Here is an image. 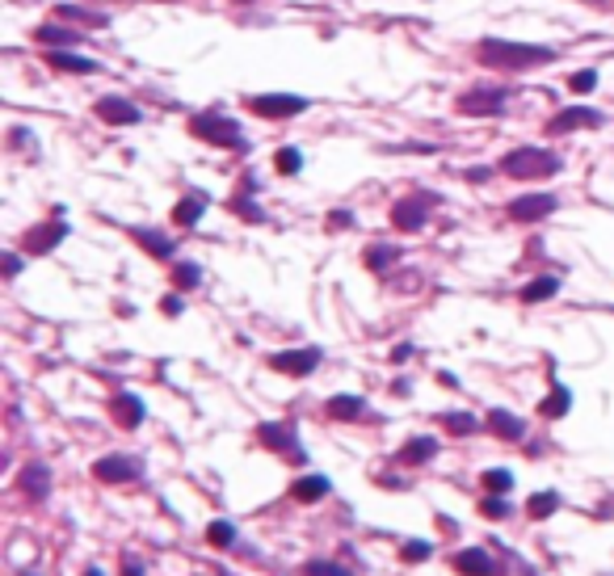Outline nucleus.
<instances>
[{"label":"nucleus","instance_id":"obj_5","mask_svg":"<svg viewBox=\"0 0 614 576\" xmlns=\"http://www.w3.org/2000/svg\"><path fill=\"white\" fill-rule=\"evenodd\" d=\"M253 106V114H261V118H295V114L307 110V101L299 93H261L248 101Z\"/></svg>","mask_w":614,"mask_h":576},{"label":"nucleus","instance_id":"obj_45","mask_svg":"<svg viewBox=\"0 0 614 576\" xmlns=\"http://www.w3.org/2000/svg\"><path fill=\"white\" fill-rule=\"evenodd\" d=\"M84 576H106V572H101L98 564H93V568H84Z\"/></svg>","mask_w":614,"mask_h":576},{"label":"nucleus","instance_id":"obj_13","mask_svg":"<svg viewBox=\"0 0 614 576\" xmlns=\"http://www.w3.org/2000/svg\"><path fill=\"white\" fill-rule=\"evenodd\" d=\"M577 127H602V110H589V106H572V110H560L551 118V127L555 135H564V130H577Z\"/></svg>","mask_w":614,"mask_h":576},{"label":"nucleus","instance_id":"obj_7","mask_svg":"<svg viewBox=\"0 0 614 576\" xmlns=\"http://www.w3.org/2000/svg\"><path fill=\"white\" fill-rule=\"evenodd\" d=\"M144 467H139V459H130V454H106V459H98L93 463V476H98L101 484H127L135 480Z\"/></svg>","mask_w":614,"mask_h":576},{"label":"nucleus","instance_id":"obj_19","mask_svg":"<svg viewBox=\"0 0 614 576\" xmlns=\"http://www.w3.org/2000/svg\"><path fill=\"white\" fill-rule=\"evenodd\" d=\"M130 236L144 244L152 256H161V261H169V256L177 253V249H173V241H169V236H161V232H152V227H130Z\"/></svg>","mask_w":614,"mask_h":576},{"label":"nucleus","instance_id":"obj_10","mask_svg":"<svg viewBox=\"0 0 614 576\" xmlns=\"http://www.w3.org/2000/svg\"><path fill=\"white\" fill-rule=\"evenodd\" d=\"M555 210V193H526V198H514L509 202V219L514 224H534Z\"/></svg>","mask_w":614,"mask_h":576},{"label":"nucleus","instance_id":"obj_24","mask_svg":"<svg viewBox=\"0 0 614 576\" xmlns=\"http://www.w3.org/2000/svg\"><path fill=\"white\" fill-rule=\"evenodd\" d=\"M555 290H560V278H534V282L522 287V299H526V304H543V299H551Z\"/></svg>","mask_w":614,"mask_h":576},{"label":"nucleus","instance_id":"obj_12","mask_svg":"<svg viewBox=\"0 0 614 576\" xmlns=\"http://www.w3.org/2000/svg\"><path fill=\"white\" fill-rule=\"evenodd\" d=\"M64 236H67V224H64V219H51V224L34 227L30 236H26V253L43 256V253H51V249H55V244L64 241Z\"/></svg>","mask_w":614,"mask_h":576},{"label":"nucleus","instance_id":"obj_20","mask_svg":"<svg viewBox=\"0 0 614 576\" xmlns=\"http://www.w3.org/2000/svg\"><path fill=\"white\" fill-rule=\"evenodd\" d=\"M291 496H295V501H303V505L324 501V496H328V480H324V476H303V480L291 484Z\"/></svg>","mask_w":614,"mask_h":576},{"label":"nucleus","instance_id":"obj_21","mask_svg":"<svg viewBox=\"0 0 614 576\" xmlns=\"http://www.w3.org/2000/svg\"><path fill=\"white\" fill-rule=\"evenodd\" d=\"M47 59H51V67H59V72H81V76H89V72H98V64H93V59H81V55H67V51H51Z\"/></svg>","mask_w":614,"mask_h":576},{"label":"nucleus","instance_id":"obj_40","mask_svg":"<svg viewBox=\"0 0 614 576\" xmlns=\"http://www.w3.org/2000/svg\"><path fill=\"white\" fill-rule=\"evenodd\" d=\"M350 224H354L350 210H333V215H328V227H350Z\"/></svg>","mask_w":614,"mask_h":576},{"label":"nucleus","instance_id":"obj_9","mask_svg":"<svg viewBox=\"0 0 614 576\" xmlns=\"http://www.w3.org/2000/svg\"><path fill=\"white\" fill-rule=\"evenodd\" d=\"M257 438L265 442L270 450H282L287 459H303V446H299V438H295V425H282V421H270V425H261Z\"/></svg>","mask_w":614,"mask_h":576},{"label":"nucleus","instance_id":"obj_4","mask_svg":"<svg viewBox=\"0 0 614 576\" xmlns=\"http://www.w3.org/2000/svg\"><path fill=\"white\" fill-rule=\"evenodd\" d=\"M509 106V89H471L459 97V114L471 118H488V114H501Z\"/></svg>","mask_w":614,"mask_h":576},{"label":"nucleus","instance_id":"obj_23","mask_svg":"<svg viewBox=\"0 0 614 576\" xmlns=\"http://www.w3.org/2000/svg\"><path fill=\"white\" fill-rule=\"evenodd\" d=\"M362 408H366V404L358 400V396H333V400H328V416H333V421H354V416H362Z\"/></svg>","mask_w":614,"mask_h":576},{"label":"nucleus","instance_id":"obj_28","mask_svg":"<svg viewBox=\"0 0 614 576\" xmlns=\"http://www.w3.org/2000/svg\"><path fill=\"white\" fill-rule=\"evenodd\" d=\"M34 38H38V43H47V47H72V43H76V34L64 30V26H43Z\"/></svg>","mask_w":614,"mask_h":576},{"label":"nucleus","instance_id":"obj_33","mask_svg":"<svg viewBox=\"0 0 614 576\" xmlns=\"http://www.w3.org/2000/svg\"><path fill=\"white\" fill-rule=\"evenodd\" d=\"M173 282H177L181 290H194L198 282H202V270H198V265H190V261H181L177 270H173Z\"/></svg>","mask_w":614,"mask_h":576},{"label":"nucleus","instance_id":"obj_3","mask_svg":"<svg viewBox=\"0 0 614 576\" xmlns=\"http://www.w3.org/2000/svg\"><path fill=\"white\" fill-rule=\"evenodd\" d=\"M190 135L194 139H207L215 147H244L240 127L232 118H224V114H194L190 118Z\"/></svg>","mask_w":614,"mask_h":576},{"label":"nucleus","instance_id":"obj_26","mask_svg":"<svg viewBox=\"0 0 614 576\" xmlns=\"http://www.w3.org/2000/svg\"><path fill=\"white\" fill-rule=\"evenodd\" d=\"M526 509H531L534 522H543V517H551V513L560 509V496H555V493H534Z\"/></svg>","mask_w":614,"mask_h":576},{"label":"nucleus","instance_id":"obj_47","mask_svg":"<svg viewBox=\"0 0 614 576\" xmlns=\"http://www.w3.org/2000/svg\"><path fill=\"white\" fill-rule=\"evenodd\" d=\"M240 4H248V0H240Z\"/></svg>","mask_w":614,"mask_h":576},{"label":"nucleus","instance_id":"obj_15","mask_svg":"<svg viewBox=\"0 0 614 576\" xmlns=\"http://www.w3.org/2000/svg\"><path fill=\"white\" fill-rule=\"evenodd\" d=\"M488 430L497 433V438H505V442H522V438H526V421H517V416L505 413V408H492V413H488Z\"/></svg>","mask_w":614,"mask_h":576},{"label":"nucleus","instance_id":"obj_38","mask_svg":"<svg viewBox=\"0 0 614 576\" xmlns=\"http://www.w3.org/2000/svg\"><path fill=\"white\" fill-rule=\"evenodd\" d=\"M232 210H236V215H244V219H253V224H261V219H265V215L257 210V202H248L244 193H236V198H232Z\"/></svg>","mask_w":614,"mask_h":576},{"label":"nucleus","instance_id":"obj_6","mask_svg":"<svg viewBox=\"0 0 614 576\" xmlns=\"http://www.w3.org/2000/svg\"><path fill=\"white\" fill-rule=\"evenodd\" d=\"M429 207H434V198H429V193H413V198H405V202H396V210H391V224L400 227V232H421L425 219H429Z\"/></svg>","mask_w":614,"mask_h":576},{"label":"nucleus","instance_id":"obj_14","mask_svg":"<svg viewBox=\"0 0 614 576\" xmlns=\"http://www.w3.org/2000/svg\"><path fill=\"white\" fill-rule=\"evenodd\" d=\"M98 118H106L110 127H135V122H139V110H135L130 101H122V97H101Z\"/></svg>","mask_w":614,"mask_h":576},{"label":"nucleus","instance_id":"obj_44","mask_svg":"<svg viewBox=\"0 0 614 576\" xmlns=\"http://www.w3.org/2000/svg\"><path fill=\"white\" fill-rule=\"evenodd\" d=\"M408 353H413V345H396V350H391V362H405Z\"/></svg>","mask_w":614,"mask_h":576},{"label":"nucleus","instance_id":"obj_18","mask_svg":"<svg viewBox=\"0 0 614 576\" xmlns=\"http://www.w3.org/2000/svg\"><path fill=\"white\" fill-rule=\"evenodd\" d=\"M434 454H437V442H434V438H413V442H405V446H400V454H396V459H400V463H408V467H421V463H429Z\"/></svg>","mask_w":614,"mask_h":576},{"label":"nucleus","instance_id":"obj_39","mask_svg":"<svg viewBox=\"0 0 614 576\" xmlns=\"http://www.w3.org/2000/svg\"><path fill=\"white\" fill-rule=\"evenodd\" d=\"M594 84H598V72H577L572 76V93H589Z\"/></svg>","mask_w":614,"mask_h":576},{"label":"nucleus","instance_id":"obj_34","mask_svg":"<svg viewBox=\"0 0 614 576\" xmlns=\"http://www.w3.org/2000/svg\"><path fill=\"white\" fill-rule=\"evenodd\" d=\"M207 539L215 547H232V543H236V526H232V522H210Z\"/></svg>","mask_w":614,"mask_h":576},{"label":"nucleus","instance_id":"obj_32","mask_svg":"<svg viewBox=\"0 0 614 576\" xmlns=\"http://www.w3.org/2000/svg\"><path fill=\"white\" fill-rule=\"evenodd\" d=\"M484 488L488 493H509V488H514V476H509V471H505V467H492V471H484Z\"/></svg>","mask_w":614,"mask_h":576},{"label":"nucleus","instance_id":"obj_37","mask_svg":"<svg viewBox=\"0 0 614 576\" xmlns=\"http://www.w3.org/2000/svg\"><path fill=\"white\" fill-rule=\"evenodd\" d=\"M408 564H421V560H429V543L425 539H408L405 543V551H400Z\"/></svg>","mask_w":614,"mask_h":576},{"label":"nucleus","instance_id":"obj_2","mask_svg":"<svg viewBox=\"0 0 614 576\" xmlns=\"http://www.w3.org/2000/svg\"><path fill=\"white\" fill-rule=\"evenodd\" d=\"M501 169L509 177H517V181H539V177H555L564 169V161L555 152H547V147H517L501 161Z\"/></svg>","mask_w":614,"mask_h":576},{"label":"nucleus","instance_id":"obj_8","mask_svg":"<svg viewBox=\"0 0 614 576\" xmlns=\"http://www.w3.org/2000/svg\"><path fill=\"white\" fill-rule=\"evenodd\" d=\"M270 367L282 370V375H295V379H303V375H311V370L320 367V350H282L270 358Z\"/></svg>","mask_w":614,"mask_h":576},{"label":"nucleus","instance_id":"obj_36","mask_svg":"<svg viewBox=\"0 0 614 576\" xmlns=\"http://www.w3.org/2000/svg\"><path fill=\"white\" fill-rule=\"evenodd\" d=\"M55 13H59V17H67V21H89V26H106V17H98V13H84V9H76V4H59Z\"/></svg>","mask_w":614,"mask_h":576},{"label":"nucleus","instance_id":"obj_29","mask_svg":"<svg viewBox=\"0 0 614 576\" xmlns=\"http://www.w3.org/2000/svg\"><path fill=\"white\" fill-rule=\"evenodd\" d=\"M442 425H446L451 433H459V438H463V433H476V430H480V421H476L471 413H446V416H442Z\"/></svg>","mask_w":614,"mask_h":576},{"label":"nucleus","instance_id":"obj_35","mask_svg":"<svg viewBox=\"0 0 614 576\" xmlns=\"http://www.w3.org/2000/svg\"><path fill=\"white\" fill-rule=\"evenodd\" d=\"M480 513H484V517H509V513H514V505H509L501 493H492L484 505H480Z\"/></svg>","mask_w":614,"mask_h":576},{"label":"nucleus","instance_id":"obj_31","mask_svg":"<svg viewBox=\"0 0 614 576\" xmlns=\"http://www.w3.org/2000/svg\"><path fill=\"white\" fill-rule=\"evenodd\" d=\"M274 164H278V173L282 177H295L299 169H303V156H299V147H282Z\"/></svg>","mask_w":614,"mask_h":576},{"label":"nucleus","instance_id":"obj_42","mask_svg":"<svg viewBox=\"0 0 614 576\" xmlns=\"http://www.w3.org/2000/svg\"><path fill=\"white\" fill-rule=\"evenodd\" d=\"M122 576H144V560H127L122 564Z\"/></svg>","mask_w":614,"mask_h":576},{"label":"nucleus","instance_id":"obj_46","mask_svg":"<svg viewBox=\"0 0 614 576\" xmlns=\"http://www.w3.org/2000/svg\"><path fill=\"white\" fill-rule=\"evenodd\" d=\"M585 4H598V0H585Z\"/></svg>","mask_w":614,"mask_h":576},{"label":"nucleus","instance_id":"obj_11","mask_svg":"<svg viewBox=\"0 0 614 576\" xmlns=\"http://www.w3.org/2000/svg\"><path fill=\"white\" fill-rule=\"evenodd\" d=\"M454 568L463 576H497L501 568L492 564V556L488 551H480V547H463V551H454Z\"/></svg>","mask_w":614,"mask_h":576},{"label":"nucleus","instance_id":"obj_27","mask_svg":"<svg viewBox=\"0 0 614 576\" xmlns=\"http://www.w3.org/2000/svg\"><path fill=\"white\" fill-rule=\"evenodd\" d=\"M396 249H391V244H374V249H366V270H374V273H383L391 265V261H396Z\"/></svg>","mask_w":614,"mask_h":576},{"label":"nucleus","instance_id":"obj_25","mask_svg":"<svg viewBox=\"0 0 614 576\" xmlns=\"http://www.w3.org/2000/svg\"><path fill=\"white\" fill-rule=\"evenodd\" d=\"M568 408H572V391L560 383H551V396L543 400V416H564Z\"/></svg>","mask_w":614,"mask_h":576},{"label":"nucleus","instance_id":"obj_17","mask_svg":"<svg viewBox=\"0 0 614 576\" xmlns=\"http://www.w3.org/2000/svg\"><path fill=\"white\" fill-rule=\"evenodd\" d=\"M21 488H26V496H30V501H47V493H51V467L47 463H30L26 471H21Z\"/></svg>","mask_w":614,"mask_h":576},{"label":"nucleus","instance_id":"obj_41","mask_svg":"<svg viewBox=\"0 0 614 576\" xmlns=\"http://www.w3.org/2000/svg\"><path fill=\"white\" fill-rule=\"evenodd\" d=\"M4 273H9V278L21 273V256H17V253H4Z\"/></svg>","mask_w":614,"mask_h":576},{"label":"nucleus","instance_id":"obj_16","mask_svg":"<svg viewBox=\"0 0 614 576\" xmlns=\"http://www.w3.org/2000/svg\"><path fill=\"white\" fill-rule=\"evenodd\" d=\"M110 408H114V416H118V425H122V430H135V425L144 421V400H139V396H130V391H118Z\"/></svg>","mask_w":614,"mask_h":576},{"label":"nucleus","instance_id":"obj_43","mask_svg":"<svg viewBox=\"0 0 614 576\" xmlns=\"http://www.w3.org/2000/svg\"><path fill=\"white\" fill-rule=\"evenodd\" d=\"M161 312H164V316H181V299H164Z\"/></svg>","mask_w":614,"mask_h":576},{"label":"nucleus","instance_id":"obj_22","mask_svg":"<svg viewBox=\"0 0 614 576\" xmlns=\"http://www.w3.org/2000/svg\"><path fill=\"white\" fill-rule=\"evenodd\" d=\"M202 210H207V198H202V193H194V198H181L177 210H173V219H177L181 227H194L198 219H202Z\"/></svg>","mask_w":614,"mask_h":576},{"label":"nucleus","instance_id":"obj_1","mask_svg":"<svg viewBox=\"0 0 614 576\" xmlns=\"http://www.w3.org/2000/svg\"><path fill=\"white\" fill-rule=\"evenodd\" d=\"M480 59H484L488 67L522 72V67L551 64V59H555V51H551V47H534V43H509V38H484V43H480Z\"/></svg>","mask_w":614,"mask_h":576},{"label":"nucleus","instance_id":"obj_30","mask_svg":"<svg viewBox=\"0 0 614 576\" xmlns=\"http://www.w3.org/2000/svg\"><path fill=\"white\" fill-rule=\"evenodd\" d=\"M303 576H354V572H350V568H341L337 560H307Z\"/></svg>","mask_w":614,"mask_h":576}]
</instances>
